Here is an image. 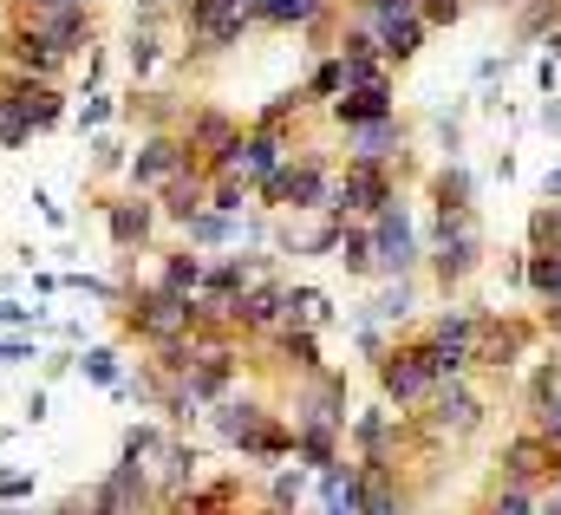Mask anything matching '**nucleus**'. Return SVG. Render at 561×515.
<instances>
[{
  "mask_svg": "<svg viewBox=\"0 0 561 515\" xmlns=\"http://www.w3.org/2000/svg\"><path fill=\"white\" fill-rule=\"evenodd\" d=\"M125 327H131V333H144V340H157V346H176V340H190V333L203 327V300H196V294L150 287V294H131Z\"/></svg>",
  "mask_w": 561,
  "mask_h": 515,
  "instance_id": "obj_1",
  "label": "nucleus"
},
{
  "mask_svg": "<svg viewBox=\"0 0 561 515\" xmlns=\"http://www.w3.org/2000/svg\"><path fill=\"white\" fill-rule=\"evenodd\" d=\"M20 26H26L33 39H46L66 66H72V53L92 46V33H99V20H92L85 0H72V7H46V13H20Z\"/></svg>",
  "mask_w": 561,
  "mask_h": 515,
  "instance_id": "obj_2",
  "label": "nucleus"
},
{
  "mask_svg": "<svg viewBox=\"0 0 561 515\" xmlns=\"http://www.w3.org/2000/svg\"><path fill=\"white\" fill-rule=\"evenodd\" d=\"M190 170V144L176 137V130H157V137H144L138 157L125 163V176H131V190H163L170 176H183Z\"/></svg>",
  "mask_w": 561,
  "mask_h": 515,
  "instance_id": "obj_3",
  "label": "nucleus"
},
{
  "mask_svg": "<svg viewBox=\"0 0 561 515\" xmlns=\"http://www.w3.org/2000/svg\"><path fill=\"white\" fill-rule=\"evenodd\" d=\"M419 261V242H412V216L392 203L373 216V274H405Z\"/></svg>",
  "mask_w": 561,
  "mask_h": 515,
  "instance_id": "obj_4",
  "label": "nucleus"
},
{
  "mask_svg": "<svg viewBox=\"0 0 561 515\" xmlns=\"http://www.w3.org/2000/svg\"><path fill=\"white\" fill-rule=\"evenodd\" d=\"M268 190V203H294V209H320L327 203V170H320V157H307V163H280L275 176L262 183Z\"/></svg>",
  "mask_w": 561,
  "mask_h": 515,
  "instance_id": "obj_5",
  "label": "nucleus"
},
{
  "mask_svg": "<svg viewBox=\"0 0 561 515\" xmlns=\"http://www.w3.org/2000/svg\"><path fill=\"white\" fill-rule=\"evenodd\" d=\"M0 99L13 105V118L26 130H53L66 118V92L59 85H0Z\"/></svg>",
  "mask_w": 561,
  "mask_h": 515,
  "instance_id": "obj_6",
  "label": "nucleus"
},
{
  "mask_svg": "<svg viewBox=\"0 0 561 515\" xmlns=\"http://www.w3.org/2000/svg\"><path fill=\"white\" fill-rule=\"evenodd\" d=\"M222 320H236L242 333H268L287 320V294L280 287H249V294H236L229 307H222Z\"/></svg>",
  "mask_w": 561,
  "mask_h": 515,
  "instance_id": "obj_7",
  "label": "nucleus"
},
{
  "mask_svg": "<svg viewBox=\"0 0 561 515\" xmlns=\"http://www.w3.org/2000/svg\"><path fill=\"white\" fill-rule=\"evenodd\" d=\"M105 229H112V249H118V255H131V249L150 242V229H157V203H138V196L105 203Z\"/></svg>",
  "mask_w": 561,
  "mask_h": 515,
  "instance_id": "obj_8",
  "label": "nucleus"
},
{
  "mask_svg": "<svg viewBox=\"0 0 561 515\" xmlns=\"http://www.w3.org/2000/svg\"><path fill=\"white\" fill-rule=\"evenodd\" d=\"M320 503H327V515H366V470L359 464H327L320 470Z\"/></svg>",
  "mask_w": 561,
  "mask_h": 515,
  "instance_id": "obj_9",
  "label": "nucleus"
},
{
  "mask_svg": "<svg viewBox=\"0 0 561 515\" xmlns=\"http://www.w3.org/2000/svg\"><path fill=\"white\" fill-rule=\"evenodd\" d=\"M379 373H386V391H392L399 404H419V398H431V391H437L431 366H424V353H392Z\"/></svg>",
  "mask_w": 561,
  "mask_h": 515,
  "instance_id": "obj_10",
  "label": "nucleus"
},
{
  "mask_svg": "<svg viewBox=\"0 0 561 515\" xmlns=\"http://www.w3.org/2000/svg\"><path fill=\"white\" fill-rule=\"evenodd\" d=\"M203 203H209V183H203L196 170H183V176H170V183H163V203H157V216H170V222H190V216H203Z\"/></svg>",
  "mask_w": 561,
  "mask_h": 515,
  "instance_id": "obj_11",
  "label": "nucleus"
},
{
  "mask_svg": "<svg viewBox=\"0 0 561 515\" xmlns=\"http://www.w3.org/2000/svg\"><path fill=\"white\" fill-rule=\"evenodd\" d=\"M157 20H163V13H150V7L131 20V39H125V66H131V79H150L157 59H163V46H157Z\"/></svg>",
  "mask_w": 561,
  "mask_h": 515,
  "instance_id": "obj_12",
  "label": "nucleus"
},
{
  "mask_svg": "<svg viewBox=\"0 0 561 515\" xmlns=\"http://www.w3.org/2000/svg\"><path fill=\"white\" fill-rule=\"evenodd\" d=\"M333 118H340L346 130L392 118V85H386V92H340V99H333Z\"/></svg>",
  "mask_w": 561,
  "mask_h": 515,
  "instance_id": "obj_13",
  "label": "nucleus"
},
{
  "mask_svg": "<svg viewBox=\"0 0 561 515\" xmlns=\"http://www.w3.org/2000/svg\"><path fill=\"white\" fill-rule=\"evenodd\" d=\"M399 144H405V130L392 125V118H379V125H359V130H353V163H373V170H379V163H386Z\"/></svg>",
  "mask_w": 561,
  "mask_h": 515,
  "instance_id": "obj_14",
  "label": "nucleus"
},
{
  "mask_svg": "<svg viewBox=\"0 0 561 515\" xmlns=\"http://www.w3.org/2000/svg\"><path fill=\"white\" fill-rule=\"evenodd\" d=\"M242 7H249V20H268V26H307V20H320L327 0H242Z\"/></svg>",
  "mask_w": 561,
  "mask_h": 515,
  "instance_id": "obj_15",
  "label": "nucleus"
},
{
  "mask_svg": "<svg viewBox=\"0 0 561 515\" xmlns=\"http://www.w3.org/2000/svg\"><path fill=\"white\" fill-rule=\"evenodd\" d=\"M183 236H190V249H216V242H236V236H242V216H216V209H203V216L183 222Z\"/></svg>",
  "mask_w": 561,
  "mask_h": 515,
  "instance_id": "obj_16",
  "label": "nucleus"
},
{
  "mask_svg": "<svg viewBox=\"0 0 561 515\" xmlns=\"http://www.w3.org/2000/svg\"><path fill=\"white\" fill-rule=\"evenodd\" d=\"M437 398V431H470L477 424V398L463 386H450V391H431Z\"/></svg>",
  "mask_w": 561,
  "mask_h": 515,
  "instance_id": "obj_17",
  "label": "nucleus"
},
{
  "mask_svg": "<svg viewBox=\"0 0 561 515\" xmlns=\"http://www.w3.org/2000/svg\"><path fill=\"white\" fill-rule=\"evenodd\" d=\"M196 483V450L190 444H163V496H183Z\"/></svg>",
  "mask_w": 561,
  "mask_h": 515,
  "instance_id": "obj_18",
  "label": "nucleus"
},
{
  "mask_svg": "<svg viewBox=\"0 0 561 515\" xmlns=\"http://www.w3.org/2000/svg\"><path fill=\"white\" fill-rule=\"evenodd\" d=\"M419 39H424L419 13H412V20H392V26H379V53H386V59H412V53H419Z\"/></svg>",
  "mask_w": 561,
  "mask_h": 515,
  "instance_id": "obj_19",
  "label": "nucleus"
},
{
  "mask_svg": "<svg viewBox=\"0 0 561 515\" xmlns=\"http://www.w3.org/2000/svg\"><path fill=\"white\" fill-rule=\"evenodd\" d=\"M203 267H209V261L183 249V255L163 261V281H157V287H170V294H196V287H203Z\"/></svg>",
  "mask_w": 561,
  "mask_h": 515,
  "instance_id": "obj_20",
  "label": "nucleus"
},
{
  "mask_svg": "<svg viewBox=\"0 0 561 515\" xmlns=\"http://www.w3.org/2000/svg\"><path fill=\"white\" fill-rule=\"evenodd\" d=\"M340 261H346V274H373V229H346L340 236Z\"/></svg>",
  "mask_w": 561,
  "mask_h": 515,
  "instance_id": "obj_21",
  "label": "nucleus"
},
{
  "mask_svg": "<svg viewBox=\"0 0 561 515\" xmlns=\"http://www.w3.org/2000/svg\"><path fill=\"white\" fill-rule=\"evenodd\" d=\"M79 366H85V379H92V386H125V379H118V353H112V346H92Z\"/></svg>",
  "mask_w": 561,
  "mask_h": 515,
  "instance_id": "obj_22",
  "label": "nucleus"
},
{
  "mask_svg": "<svg viewBox=\"0 0 561 515\" xmlns=\"http://www.w3.org/2000/svg\"><path fill=\"white\" fill-rule=\"evenodd\" d=\"M112 118H118V99H105V92H92V99H85V112H79V130H105Z\"/></svg>",
  "mask_w": 561,
  "mask_h": 515,
  "instance_id": "obj_23",
  "label": "nucleus"
},
{
  "mask_svg": "<svg viewBox=\"0 0 561 515\" xmlns=\"http://www.w3.org/2000/svg\"><path fill=\"white\" fill-rule=\"evenodd\" d=\"M340 92H346V72H340V53H333V59L313 72V99H340Z\"/></svg>",
  "mask_w": 561,
  "mask_h": 515,
  "instance_id": "obj_24",
  "label": "nucleus"
},
{
  "mask_svg": "<svg viewBox=\"0 0 561 515\" xmlns=\"http://www.w3.org/2000/svg\"><path fill=\"white\" fill-rule=\"evenodd\" d=\"M373 313H379V320H405V313H412V287H405V281H399V287H386Z\"/></svg>",
  "mask_w": 561,
  "mask_h": 515,
  "instance_id": "obj_25",
  "label": "nucleus"
},
{
  "mask_svg": "<svg viewBox=\"0 0 561 515\" xmlns=\"http://www.w3.org/2000/svg\"><path fill=\"white\" fill-rule=\"evenodd\" d=\"M125 163V144L118 137H99V150H92V170H118Z\"/></svg>",
  "mask_w": 561,
  "mask_h": 515,
  "instance_id": "obj_26",
  "label": "nucleus"
},
{
  "mask_svg": "<svg viewBox=\"0 0 561 515\" xmlns=\"http://www.w3.org/2000/svg\"><path fill=\"white\" fill-rule=\"evenodd\" d=\"M0 327H39V307H20V300H0Z\"/></svg>",
  "mask_w": 561,
  "mask_h": 515,
  "instance_id": "obj_27",
  "label": "nucleus"
},
{
  "mask_svg": "<svg viewBox=\"0 0 561 515\" xmlns=\"http://www.w3.org/2000/svg\"><path fill=\"white\" fill-rule=\"evenodd\" d=\"M490 515H529V496H523V490H503V496L490 503Z\"/></svg>",
  "mask_w": 561,
  "mask_h": 515,
  "instance_id": "obj_28",
  "label": "nucleus"
},
{
  "mask_svg": "<svg viewBox=\"0 0 561 515\" xmlns=\"http://www.w3.org/2000/svg\"><path fill=\"white\" fill-rule=\"evenodd\" d=\"M300 503V477H275V510H294Z\"/></svg>",
  "mask_w": 561,
  "mask_h": 515,
  "instance_id": "obj_29",
  "label": "nucleus"
},
{
  "mask_svg": "<svg viewBox=\"0 0 561 515\" xmlns=\"http://www.w3.org/2000/svg\"><path fill=\"white\" fill-rule=\"evenodd\" d=\"M26 490H33V477H20V470H13V477H0V503H20Z\"/></svg>",
  "mask_w": 561,
  "mask_h": 515,
  "instance_id": "obj_30",
  "label": "nucleus"
},
{
  "mask_svg": "<svg viewBox=\"0 0 561 515\" xmlns=\"http://www.w3.org/2000/svg\"><path fill=\"white\" fill-rule=\"evenodd\" d=\"M26 13H46V7H72V0H20Z\"/></svg>",
  "mask_w": 561,
  "mask_h": 515,
  "instance_id": "obj_31",
  "label": "nucleus"
},
{
  "mask_svg": "<svg viewBox=\"0 0 561 515\" xmlns=\"http://www.w3.org/2000/svg\"><path fill=\"white\" fill-rule=\"evenodd\" d=\"M53 515H85V503H79V496H72V503H59V510Z\"/></svg>",
  "mask_w": 561,
  "mask_h": 515,
  "instance_id": "obj_32",
  "label": "nucleus"
},
{
  "mask_svg": "<svg viewBox=\"0 0 561 515\" xmlns=\"http://www.w3.org/2000/svg\"><path fill=\"white\" fill-rule=\"evenodd\" d=\"M144 7H150V13H163V7H190V0H144Z\"/></svg>",
  "mask_w": 561,
  "mask_h": 515,
  "instance_id": "obj_33",
  "label": "nucleus"
},
{
  "mask_svg": "<svg viewBox=\"0 0 561 515\" xmlns=\"http://www.w3.org/2000/svg\"><path fill=\"white\" fill-rule=\"evenodd\" d=\"M549 196H561V170H556V176H549Z\"/></svg>",
  "mask_w": 561,
  "mask_h": 515,
  "instance_id": "obj_34",
  "label": "nucleus"
},
{
  "mask_svg": "<svg viewBox=\"0 0 561 515\" xmlns=\"http://www.w3.org/2000/svg\"><path fill=\"white\" fill-rule=\"evenodd\" d=\"M542 515H561V503H556V510H542Z\"/></svg>",
  "mask_w": 561,
  "mask_h": 515,
  "instance_id": "obj_35",
  "label": "nucleus"
},
{
  "mask_svg": "<svg viewBox=\"0 0 561 515\" xmlns=\"http://www.w3.org/2000/svg\"><path fill=\"white\" fill-rule=\"evenodd\" d=\"M0 515H20V510H0Z\"/></svg>",
  "mask_w": 561,
  "mask_h": 515,
  "instance_id": "obj_36",
  "label": "nucleus"
}]
</instances>
